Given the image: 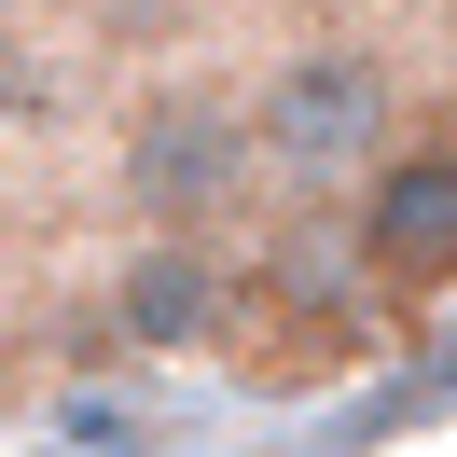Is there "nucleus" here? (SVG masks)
Listing matches in <instances>:
<instances>
[{
  "instance_id": "nucleus-3",
  "label": "nucleus",
  "mask_w": 457,
  "mask_h": 457,
  "mask_svg": "<svg viewBox=\"0 0 457 457\" xmlns=\"http://www.w3.org/2000/svg\"><path fill=\"white\" fill-rule=\"evenodd\" d=\"M346 263L388 305H444L457 291V139H388V167L346 195Z\"/></svg>"
},
{
  "instance_id": "nucleus-5",
  "label": "nucleus",
  "mask_w": 457,
  "mask_h": 457,
  "mask_svg": "<svg viewBox=\"0 0 457 457\" xmlns=\"http://www.w3.org/2000/svg\"><path fill=\"white\" fill-rule=\"evenodd\" d=\"M70 29L84 42H195L208 0H70Z\"/></svg>"
},
{
  "instance_id": "nucleus-1",
  "label": "nucleus",
  "mask_w": 457,
  "mask_h": 457,
  "mask_svg": "<svg viewBox=\"0 0 457 457\" xmlns=\"http://www.w3.org/2000/svg\"><path fill=\"white\" fill-rule=\"evenodd\" d=\"M236 112H250V167L263 195H361L374 167H388V139H416V84H402V56L374 29H305L278 42V56L236 84Z\"/></svg>"
},
{
  "instance_id": "nucleus-4",
  "label": "nucleus",
  "mask_w": 457,
  "mask_h": 457,
  "mask_svg": "<svg viewBox=\"0 0 457 457\" xmlns=\"http://www.w3.org/2000/svg\"><path fill=\"white\" fill-rule=\"evenodd\" d=\"M236 305H250V278H236L222 236H125L112 278H97V333H112V346H153V361L222 346Z\"/></svg>"
},
{
  "instance_id": "nucleus-6",
  "label": "nucleus",
  "mask_w": 457,
  "mask_h": 457,
  "mask_svg": "<svg viewBox=\"0 0 457 457\" xmlns=\"http://www.w3.org/2000/svg\"><path fill=\"white\" fill-rule=\"evenodd\" d=\"M0 208H14V167H0Z\"/></svg>"
},
{
  "instance_id": "nucleus-2",
  "label": "nucleus",
  "mask_w": 457,
  "mask_h": 457,
  "mask_svg": "<svg viewBox=\"0 0 457 457\" xmlns=\"http://www.w3.org/2000/svg\"><path fill=\"white\" fill-rule=\"evenodd\" d=\"M263 195L250 167V112H236V84H139L112 112V208L139 236H222L236 208Z\"/></svg>"
}]
</instances>
